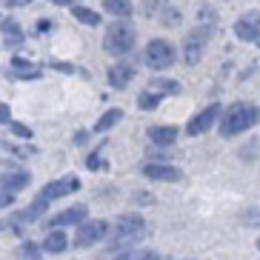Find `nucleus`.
<instances>
[{
  "label": "nucleus",
  "instance_id": "cd10ccee",
  "mask_svg": "<svg viewBox=\"0 0 260 260\" xmlns=\"http://www.w3.org/2000/svg\"><path fill=\"white\" fill-rule=\"evenodd\" d=\"M9 129H12V135H15V138L31 140V129H29V126H23L20 120H12V123H9Z\"/></svg>",
  "mask_w": 260,
  "mask_h": 260
},
{
  "label": "nucleus",
  "instance_id": "f257e3e1",
  "mask_svg": "<svg viewBox=\"0 0 260 260\" xmlns=\"http://www.w3.org/2000/svg\"><path fill=\"white\" fill-rule=\"evenodd\" d=\"M257 123H260V106L240 100V103H232V106L223 109L217 132H220V138L232 140V138H237V135L249 132L252 126H257Z\"/></svg>",
  "mask_w": 260,
  "mask_h": 260
},
{
  "label": "nucleus",
  "instance_id": "5701e85b",
  "mask_svg": "<svg viewBox=\"0 0 260 260\" xmlns=\"http://www.w3.org/2000/svg\"><path fill=\"white\" fill-rule=\"evenodd\" d=\"M17 257L20 260H40L43 257V246L35 243V240H23V243L17 246Z\"/></svg>",
  "mask_w": 260,
  "mask_h": 260
},
{
  "label": "nucleus",
  "instance_id": "b1692460",
  "mask_svg": "<svg viewBox=\"0 0 260 260\" xmlns=\"http://www.w3.org/2000/svg\"><path fill=\"white\" fill-rule=\"evenodd\" d=\"M152 89L163 92L166 98H169V94H180V92H183V86L177 83V80H172V77H154V80H152Z\"/></svg>",
  "mask_w": 260,
  "mask_h": 260
},
{
  "label": "nucleus",
  "instance_id": "7c9ffc66",
  "mask_svg": "<svg viewBox=\"0 0 260 260\" xmlns=\"http://www.w3.org/2000/svg\"><path fill=\"white\" fill-rule=\"evenodd\" d=\"M12 203H15V194H12V191H3V189H0V209L12 206Z\"/></svg>",
  "mask_w": 260,
  "mask_h": 260
},
{
  "label": "nucleus",
  "instance_id": "a211bd4d",
  "mask_svg": "<svg viewBox=\"0 0 260 260\" xmlns=\"http://www.w3.org/2000/svg\"><path fill=\"white\" fill-rule=\"evenodd\" d=\"M40 246H43L46 254H63L66 249H69V235H66L63 229H49L46 237L40 240Z\"/></svg>",
  "mask_w": 260,
  "mask_h": 260
},
{
  "label": "nucleus",
  "instance_id": "dca6fc26",
  "mask_svg": "<svg viewBox=\"0 0 260 260\" xmlns=\"http://www.w3.org/2000/svg\"><path fill=\"white\" fill-rule=\"evenodd\" d=\"M9 77H12V80H40V77H43V69L35 66L31 60H26V57H20V54H15V57H12Z\"/></svg>",
  "mask_w": 260,
  "mask_h": 260
},
{
  "label": "nucleus",
  "instance_id": "1a4fd4ad",
  "mask_svg": "<svg viewBox=\"0 0 260 260\" xmlns=\"http://www.w3.org/2000/svg\"><path fill=\"white\" fill-rule=\"evenodd\" d=\"M80 186H83V183H80V177H77V175H63V177H57V180H49V183L40 189L38 198L54 203V200L66 198V194H75V191H80Z\"/></svg>",
  "mask_w": 260,
  "mask_h": 260
},
{
  "label": "nucleus",
  "instance_id": "f8f14e48",
  "mask_svg": "<svg viewBox=\"0 0 260 260\" xmlns=\"http://www.w3.org/2000/svg\"><path fill=\"white\" fill-rule=\"evenodd\" d=\"M89 217V209L83 206V203H77V206H69V209H63V212L52 214L49 217V226L52 229H66V226H80V223Z\"/></svg>",
  "mask_w": 260,
  "mask_h": 260
},
{
  "label": "nucleus",
  "instance_id": "4468645a",
  "mask_svg": "<svg viewBox=\"0 0 260 260\" xmlns=\"http://www.w3.org/2000/svg\"><path fill=\"white\" fill-rule=\"evenodd\" d=\"M29 183H31V172H26V169H9V172H0V189L3 191L17 194V191H23Z\"/></svg>",
  "mask_w": 260,
  "mask_h": 260
},
{
  "label": "nucleus",
  "instance_id": "a878e982",
  "mask_svg": "<svg viewBox=\"0 0 260 260\" xmlns=\"http://www.w3.org/2000/svg\"><path fill=\"white\" fill-rule=\"evenodd\" d=\"M109 143H100L98 149H94L89 157H86V166L92 169V172H100V169H106V160H103V149H106Z\"/></svg>",
  "mask_w": 260,
  "mask_h": 260
},
{
  "label": "nucleus",
  "instance_id": "f03ea898",
  "mask_svg": "<svg viewBox=\"0 0 260 260\" xmlns=\"http://www.w3.org/2000/svg\"><path fill=\"white\" fill-rule=\"evenodd\" d=\"M135 43H138V31L129 20H115L103 31V52L112 57H126L135 49Z\"/></svg>",
  "mask_w": 260,
  "mask_h": 260
},
{
  "label": "nucleus",
  "instance_id": "aec40b11",
  "mask_svg": "<svg viewBox=\"0 0 260 260\" xmlns=\"http://www.w3.org/2000/svg\"><path fill=\"white\" fill-rule=\"evenodd\" d=\"M103 12L109 17H115V20H129L135 15V3L132 0H103Z\"/></svg>",
  "mask_w": 260,
  "mask_h": 260
},
{
  "label": "nucleus",
  "instance_id": "412c9836",
  "mask_svg": "<svg viewBox=\"0 0 260 260\" xmlns=\"http://www.w3.org/2000/svg\"><path fill=\"white\" fill-rule=\"evenodd\" d=\"M123 120V109L120 106H115V109H106L103 115L98 117V123H94V129H92V135H106V132H112L117 126V123Z\"/></svg>",
  "mask_w": 260,
  "mask_h": 260
},
{
  "label": "nucleus",
  "instance_id": "bb28decb",
  "mask_svg": "<svg viewBox=\"0 0 260 260\" xmlns=\"http://www.w3.org/2000/svg\"><path fill=\"white\" fill-rule=\"evenodd\" d=\"M49 69L63 72V75H83V77H86V72H83V69H77L75 63H60V60H54V63H49Z\"/></svg>",
  "mask_w": 260,
  "mask_h": 260
},
{
  "label": "nucleus",
  "instance_id": "423d86ee",
  "mask_svg": "<svg viewBox=\"0 0 260 260\" xmlns=\"http://www.w3.org/2000/svg\"><path fill=\"white\" fill-rule=\"evenodd\" d=\"M109 237V223L106 220H89L86 217L80 226H77V232H75V240L72 243L77 246V249H92V246H98V243H103Z\"/></svg>",
  "mask_w": 260,
  "mask_h": 260
},
{
  "label": "nucleus",
  "instance_id": "20e7f679",
  "mask_svg": "<svg viewBox=\"0 0 260 260\" xmlns=\"http://www.w3.org/2000/svg\"><path fill=\"white\" fill-rule=\"evenodd\" d=\"M177 63V49L166 38H152L143 46V66L152 72H169Z\"/></svg>",
  "mask_w": 260,
  "mask_h": 260
},
{
  "label": "nucleus",
  "instance_id": "ddd939ff",
  "mask_svg": "<svg viewBox=\"0 0 260 260\" xmlns=\"http://www.w3.org/2000/svg\"><path fill=\"white\" fill-rule=\"evenodd\" d=\"M146 138L152 146H175L177 138H180V129L172 126V123H154L146 129Z\"/></svg>",
  "mask_w": 260,
  "mask_h": 260
},
{
  "label": "nucleus",
  "instance_id": "2eb2a0df",
  "mask_svg": "<svg viewBox=\"0 0 260 260\" xmlns=\"http://www.w3.org/2000/svg\"><path fill=\"white\" fill-rule=\"evenodd\" d=\"M0 38H3V46H9V49L20 46L26 40V31L20 26V20H15V17H0Z\"/></svg>",
  "mask_w": 260,
  "mask_h": 260
},
{
  "label": "nucleus",
  "instance_id": "c756f323",
  "mask_svg": "<svg viewBox=\"0 0 260 260\" xmlns=\"http://www.w3.org/2000/svg\"><path fill=\"white\" fill-rule=\"evenodd\" d=\"M35 29H38V35H46V31L54 29V20H46V17H43V20H38V26H35Z\"/></svg>",
  "mask_w": 260,
  "mask_h": 260
},
{
  "label": "nucleus",
  "instance_id": "c85d7f7f",
  "mask_svg": "<svg viewBox=\"0 0 260 260\" xmlns=\"http://www.w3.org/2000/svg\"><path fill=\"white\" fill-rule=\"evenodd\" d=\"M12 120H15V117H12V109H9V103H3V100H0V126H9Z\"/></svg>",
  "mask_w": 260,
  "mask_h": 260
},
{
  "label": "nucleus",
  "instance_id": "f704fd0d",
  "mask_svg": "<svg viewBox=\"0 0 260 260\" xmlns=\"http://www.w3.org/2000/svg\"><path fill=\"white\" fill-rule=\"evenodd\" d=\"M257 249H260V240H257Z\"/></svg>",
  "mask_w": 260,
  "mask_h": 260
},
{
  "label": "nucleus",
  "instance_id": "9b49d317",
  "mask_svg": "<svg viewBox=\"0 0 260 260\" xmlns=\"http://www.w3.org/2000/svg\"><path fill=\"white\" fill-rule=\"evenodd\" d=\"M135 77H138L135 63L123 60V57H117V63H112V66H109V72H106L109 86H112V89H117V92H123V89H126L132 80H135Z\"/></svg>",
  "mask_w": 260,
  "mask_h": 260
},
{
  "label": "nucleus",
  "instance_id": "72a5a7b5",
  "mask_svg": "<svg viewBox=\"0 0 260 260\" xmlns=\"http://www.w3.org/2000/svg\"><path fill=\"white\" fill-rule=\"evenodd\" d=\"M49 3H54V6H75L80 0H49Z\"/></svg>",
  "mask_w": 260,
  "mask_h": 260
},
{
  "label": "nucleus",
  "instance_id": "2f4dec72",
  "mask_svg": "<svg viewBox=\"0 0 260 260\" xmlns=\"http://www.w3.org/2000/svg\"><path fill=\"white\" fill-rule=\"evenodd\" d=\"M86 140H89V132H77L75 135V146H83Z\"/></svg>",
  "mask_w": 260,
  "mask_h": 260
},
{
  "label": "nucleus",
  "instance_id": "f3484780",
  "mask_svg": "<svg viewBox=\"0 0 260 260\" xmlns=\"http://www.w3.org/2000/svg\"><path fill=\"white\" fill-rule=\"evenodd\" d=\"M143 15L154 17V20H163V23H175L177 12L169 0H143Z\"/></svg>",
  "mask_w": 260,
  "mask_h": 260
},
{
  "label": "nucleus",
  "instance_id": "7ed1b4c3",
  "mask_svg": "<svg viewBox=\"0 0 260 260\" xmlns=\"http://www.w3.org/2000/svg\"><path fill=\"white\" fill-rule=\"evenodd\" d=\"M214 38V20L212 23H198L194 29H189L183 35V46H180V57H183L186 66H198L206 54L209 43Z\"/></svg>",
  "mask_w": 260,
  "mask_h": 260
},
{
  "label": "nucleus",
  "instance_id": "6ab92c4d",
  "mask_svg": "<svg viewBox=\"0 0 260 260\" xmlns=\"http://www.w3.org/2000/svg\"><path fill=\"white\" fill-rule=\"evenodd\" d=\"M69 12H72V17H75L77 23L89 26V29H98V26L103 23V15H100V12H94V9H89V6H83V3L69 6Z\"/></svg>",
  "mask_w": 260,
  "mask_h": 260
},
{
  "label": "nucleus",
  "instance_id": "4be33fe9",
  "mask_svg": "<svg viewBox=\"0 0 260 260\" xmlns=\"http://www.w3.org/2000/svg\"><path fill=\"white\" fill-rule=\"evenodd\" d=\"M163 100H166V94L149 86L146 92H140V98H138V109H140V112H154V109H157V106L163 103Z\"/></svg>",
  "mask_w": 260,
  "mask_h": 260
},
{
  "label": "nucleus",
  "instance_id": "393cba45",
  "mask_svg": "<svg viewBox=\"0 0 260 260\" xmlns=\"http://www.w3.org/2000/svg\"><path fill=\"white\" fill-rule=\"evenodd\" d=\"M115 260H160L154 249H135V252H120Z\"/></svg>",
  "mask_w": 260,
  "mask_h": 260
},
{
  "label": "nucleus",
  "instance_id": "473e14b6",
  "mask_svg": "<svg viewBox=\"0 0 260 260\" xmlns=\"http://www.w3.org/2000/svg\"><path fill=\"white\" fill-rule=\"evenodd\" d=\"M31 0H6V6L9 9H17V6H29Z\"/></svg>",
  "mask_w": 260,
  "mask_h": 260
},
{
  "label": "nucleus",
  "instance_id": "6e6552de",
  "mask_svg": "<svg viewBox=\"0 0 260 260\" xmlns=\"http://www.w3.org/2000/svg\"><path fill=\"white\" fill-rule=\"evenodd\" d=\"M140 172H143V177L157 180V183H180L183 180V169H177L169 160H149L140 166Z\"/></svg>",
  "mask_w": 260,
  "mask_h": 260
},
{
  "label": "nucleus",
  "instance_id": "0eeeda50",
  "mask_svg": "<svg viewBox=\"0 0 260 260\" xmlns=\"http://www.w3.org/2000/svg\"><path fill=\"white\" fill-rule=\"evenodd\" d=\"M220 115H223L220 103L203 106L194 117H189V123H186V138H200V135H206L209 129H214V126L220 123Z\"/></svg>",
  "mask_w": 260,
  "mask_h": 260
},
{
  "label": "nucleus",
  "instance_id": "39448f33",
  "mask_svg": "<svg viewBox=\"0 0 260 260\" xmlns=\"http://www.w3.org/2000/svg\"><path fill=\"white\" fill-rule=\"evenodd\" d=\"M146 232V217L143 214H120L115 223V229H112V240H109V249H123V246L135 243V240H140Z\"/></svg>",
  "mask_w": 260,
  "mask_h": 260
},
{
  "label": "nucleus",
  "instance_id": "9d476101",
  "mask_svg": "<svg viewBox=\"0 0 260 260\" xmlns=\"http://www.w3.org/2000/svg\"><path fill=\"white\" fill-rule=\"evenodd\" d=\"M232 31H235V38L240 40V43H249V46L260 49V15L257 12H249V15L237 17Z\"/></svg>",
  "mask_w": 260,
  "mask_h": 260
}]
</instances>
